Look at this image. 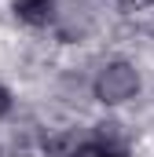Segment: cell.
<instances>
[{
  "label": "cell",
  "instance_id": "3",
  "mask_svg": "<svg viewBox=\"0 0 154 157\" xmlns=\"http://www.w3.org/2000/svg\"><path fill=\"white\" fill-rule=\"evenodd\" d=\"M66 157H103V150H99L95 143H84V146H77V150H70Z\"/></svg>",
  "mask_w": 154,
  "mask_h": 157
},
{
  "label": "cell",
  "instance_id": "1",
  "mask_svg": "<svg viewBox=\"0 0 154 157\" xmlns=\"http://www.w3.org/2000/svg\"><path fill=\"white\" fill-rule=\"evenodd\" d=\"M136 91H140V77L128 62H110L95 77V99H103V102H125Z\"/></svg>",
  "mask_w": 154,
  "mask_h": 157
},
{
  "label": "cell",
  "instance_id": "5",
  "mask_svg": "<svg viewBox=\"0 0 154 157\" xmlns=\"http://www.w3.org/2000/svg\"><path fill=\"white\" fill-rule=\"evenodd\" d=\"M11 110V95H7V88H0V117Z\"/></svg>",
  "mask_w": 154,
  "mask_h": 157
},
{
  "label": "cell",
  "instance_id": "4",
  "mask_svg": "<svg viewBox=\"0 0 154 157\" xmlns=\"http://www.w3.org/2000/svg\"><path fill=\"white\" fill-rule=\"evenodd\" d=\"M95 146H99V143H95ZM99 150H103V157H128L125 146H99Z\"/></svg>",
  "mask_w": 154,
  "mask_h": 157
},
{
  "label": "cell",
  "instance_id": "2",
  "mask_svg": "<svg viewBox=\"0 0 154 157\" xmlns=\"http://www.w3.org/2000/svg\"><path fill=\"white\" fill-rule=\"evenodd\" d=\"M15 15L30 26H48L55 15V0H15Z\"/></svg>",
  "mask_w": 154,
  "mask_h": 157
}]
</instances>
